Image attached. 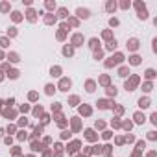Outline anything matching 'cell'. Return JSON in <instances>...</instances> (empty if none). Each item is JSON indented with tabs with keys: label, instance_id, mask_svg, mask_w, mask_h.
I'll return each instance as SVG.
<instances>
[{
	"label": "cell",
	"instance_id": "cell-1",
	"mask_svg": "<svg viewBox=\"0 0 157 157\" xmlns=\"http://www.w3.org/2000/svg\"><path fill=\"white\" fill-rule=\"evenodd\" d=\"M78 15L80 17H89V11L87 9H78Z\"/></svg>",
	"mask_w": 157,
	"mask_h": 157
}]
</instances>
